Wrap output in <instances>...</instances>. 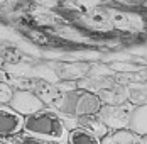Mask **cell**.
Here are the masks:
<instances>
[{"instance_id": "1", "label": "cell", "mask_w": 147, "mask_h": 144, "mask_svg": "<svg viewBox=\"0 0 147 144\" xmlns=\"http://www.w3.org/2000/svg\"><path fill=\"white\" fill-rule=\"evenodd\" d=\"M68 130L69 129L64 122V117L54 107H44L24 119L22 134L29 137H39V139L66 141Z\"/></svg>"}, {"instance_id": "2", "label": "cell", "mask_w": 147, "mask_h": 144, "mask_svg": "<svg viewBox=\"0 0 147 144\" xmlns=\"http://www.w3.org/2000/svg\"><path fill=\"white\" fill-rule=\"evenodd\" d=\"M59 114L66 119H81L90 115H98L103 107V98L85 88H73V90H61L59 98L53 105Z\"/></svg>"}, {"instance_id": "3", "label": "cell", "mask_w": 147, "mask_h": 144, "mask_svg": "<svg viewBox=\"0 0 147 144\" xmlns=\"http://www.w3.org/2000/svg\"><path fill=\"white\" fill-rule=\"evenodd\" d=\"M132 102H122V103H103L98 112V119L108 127V130L123 129L129 124V117L132 112Z\"/></svg>"}, {"instance_id": "4", "label": "cell", "mask_w": 147, "mask_h": 144, "mask_svg": "<svg viewBox=\"0 0 147 144\" xmlns=\"http://www.w3.org/2000/svg\"><path fill=\"white\" fill-rule=\"evenodd\" d=\"M9 105L17 110L20 115L27 117V115L34 114L41 109H44V102L41 100L32 90H27V88H19V90H14L12 93V98L9 102Z\"/></svg>"}, {"instance_id": "5", "label": "cell", "mask_w": 147, "mask_h": 144, "mask_svg": "<svg viewBox=\"0 0 147 144\" xmlns=\"http://www.w3.org/2000/svg\"><path fill=\"white\" fill-rule=\"evenodd\" d=\"M24 115L14 110L9 103H0V136L12 137L22 132L24 127Z\"/></svg>"}, {"instance_id": "6", "label": "cell", "mask_w": 147, "mask_h": 144, "mask_svg": "<svg viewBox=\"0 0 147 144\" xmlns=\"http://www.w3.org/2000/svg\"><path fill=\"white\" fill-rule=\"evenodd\" d=\"M102 144H146V143H144L142 136L135 134L129 127H123V129L108 130L102 137Z\"/></svg>"}, {"instance_id": "7", "label": "cell", "mask_w": 147, "mask_h": 144, "mask_svg": "<svg viewBox=\"0 0 147 144\" xmlns=\"http://www.w3.org/2000/svg\"><path fill=\"white\" fill-rule=\"evenodd\" d=\"M127 127L139 136H147V103H134Z\"/></svg>"}, {"instance_id": "8", "label": "cell", "mask_w": 147, "mask_h": 144, "mask_svg": "<svg viewBox=\"0 0 147 144\" xmlns=\"http://www.w3.org/2000/svg\"><path fill=\"white\" fill-rule=\"evenodd\" d=\"M68 144H102V137L85 126H73L68 130Z\"/></svg>"}, {"instance_id": "9", "label": "cell", "mask_w": 147, "mask_h": 144, "mask_svg": "<svg viewBox=\"0 0 147 144\" xmlns=\"http://www.w3.org/2000/svg\"><path fill=\"white\" fill-rule=\"evenodd\" d=\"M27 90H32V92L41 98V100L44 102V105H49V107H53V105H54V102L58 100L59 95H61V90H59L56 85H51V83L42 82V80L32 82Z\"/></svg>"}, {"instance_id": "10", "label": "cell", "mask_w": 147, "mask_h": 144, "mask_svg": "<svg viewBox=\"0 0 147 144\" xmlns=\"http://www.w3.org/2000/svg\"><path fill=\"white\" fill-rule=\"evenodd\" d=\"M14 88L9 85L7 82H0V103H9L12 98Z\"/></svg>"}, {"instance_id": "11", "label": "cell", "mask_w": 147, "mask_h": 144, "mask_svg": "<svg viewBox=\"0 0 147 144\" xmlns=\"http://www.w3.org/2000/svg\"><path fill=\"white\" fill-rule=\"evenodd\" d=\"M24 144H68L66 141H54V139H39V137H29L26 136Z\"/></svg>"}, {"instance_id": "12", "label": "cell", "mask_w": 147, "mask_h": 144, "mask_svg": "<svg viewBox=\"0 0 147 144\" xmlns=\"http://www.w3.org/2000/svg\"><path fill=\"white\" fill-rule=\"evenodd\" d=\"M144 143H146V144H147V136H144Z\"/></svg>"}]
</instances>
